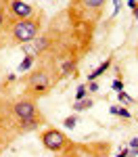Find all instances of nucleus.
<instances>
[{
  "mask_svg": "<svg viewBox=\"0 0 138 157\" xmlns=\"http://www.w3.org/2000/svg\"><path fill=\"white\" fill-rule=\"evenodd\" d=\"M42 29V17L40 13L32 15L27 19H19V21H13L11 23V38L17 44H29L32 40H36V36Z\"/></svg>",
  "mask_w": 138,
  "mask_h": 157,
  "instance_id": "nucleus-1",
  "label": "nucleus"
},
{
  "mask_svg": "<svg viewBox=\"0 0 138 157\" xmlns=\"http://www.w3.org/2000/svg\"><path fill=\"white\" fill-rule=\"evenodd\" d=\"M54 82H57V78H52L46 67H40V69L32 71L25 78V94L29 98L42 97V94H46L50 90V86Z\"/></svg>",
  "mask_w": 138,
  "mask_h": 157,
  "instance_id": "nucleus-2",
  "label": "nucleus"
},
{
  "mask_svg": "<svg viewBox=\"0 0 138 157\" xmlns=\"http://www.w3.org/2000/svg\"><path fill=\"white\" fill-rule=\"evenodd\" d=\"M40 140L44 149H48L52 153H63L67 147H69V138L65 136V132L57 130V128H46L40 132Z\"/></svg>",
  "mask_w": 138,
  "mask_h": 157,
  "instance_id": "nucleus-3",
  "label": "nucleus"
},
{
  "mask_svg": "<svg viewBox=\"0 0 138 157\" xmlns=\"http://www.w3.org/2000/svg\"><path fill=\"white\" fill-rule=\"evenodd\" d=\"M13 113L17 115V120L21 124H27V121H42L40 113H38V107H36V101L29 97L25 98H19L13 103Z\"/></svg>",
  "mask_w": 138,
  "mask_h": 157,
  "instance_id": "nucleus-4",
  "label": "nucleus"
},
{
  "mask_svg": "<svg viewBox=\"0 0 138 157\" xmlns=\"http://www.w3.org/2000/svg\"><path fill=\"white\" fill-rule=\"evenodd\" d=\"M9 13H11L13 21H19V19L32 17L34 15V6L23 2V0H9Z\"/></svg>",
  "mask_w": 138,
  "mask_h": 157,
  "instance_id": "nucleus-5",
  "label": "nucleus"
},
{
  "mask_svg": "<svg viewBox=\"0 0 138 157\" xmlns=\"http://www.w3.org/2000/svg\"><path fill=\"white\" fill-rule=\"evenodd\" d=\"M111 63H113V57H109L105 63H100V65H99V67H96L92 73H88V82H94V80H99L103 73H107V69L111 67Z\"/></svg>",
  "mask_w": 138,
  "mask_h": 157,
  "instance_id": "nucleus-6",
  "label": "nucleus"
},
{
  "mask_svg": "<svg viewBox=\"0 0 138 157\" xmlns=\"http://www.w3.org/2000/svg\"><path fill=\"white\" fill-rule=\"evenodd\" d=\"M92 105H94V101L86 97V98H82V101H75V103H73V107H71V109H73L75 113H77V111H86V109H90Z\"/></svg>",
  "mask_w": 138,
  "mask_h": 157,
  "instance_id": "nucleus-7",
  "label": "nucleus"
},
{
  "mask_svg": "<svg viewBox=\"0 0 138 157\" xmlns=\"http://www.w3.org/2000/svg\"><path fill=\"white\" fill-rule=\"evenodd\" d=\"M34 61H36V57H25L21 63H19V73H23V71H27L32 65H34Z\"/></svg>",
  "mask_w": 138,
  "mask_h": 157,
  "instance_id": "nucleus-8",
  "label": "nucleus"
},
{
  "mask_svg": "<svg viewBox=\"0 0 138 157\" xmlns=\"http://www.w3.org/2000/svg\"><path fill=\"white\" fill-rule=\"evenodd\" d=\"M86 97H88V84H80L77 90H75V101H82Z\"/></svg>",
  "mask_w": 138,
  "mask_h": 157,
  "instance_id": "nucleus-9",
  "label": "nucleus"
},
{
  "mask_svg": "<svg viewBox=\"0 0 138 157\" xmlns=\"http://www.w3.org/2000/svg\"><path fill=\"white\" fill-rule=\"evenodd\" d=\"M75 124H77V117H75V115H69V117H65V120H63V126H65L67 130H73Z\"/></svg>",
  "mask_w": 138,
  "mask_h": 157,
  "instance_id": "nucleus-10",
  "label": "nucleus"
},
{
  "mask_svg": "<svg viewBox=\"0 0 138 157\" xmlns=\"http://www.w3.org/2000/svg\"><path fill=\"white\" fill-rule=\"evenodd\" d=\"M117 98H119V103H124V105H134V98L130 97V94H125L124 92H117Z\"/></svg>",
  "mask_w": 138,
  "mask_h": 157,
  "instance_id": "nucleus-11",
  "label": "nucleus"
},
{
  "mask_svg": "<svg viewBox=\"0 0 138 157\" xmlns=\"http://www.w3.org/2000/svg\"><path fill=\"white\" fill-rule=\"evenodd\" d=\"M113 90H115V92H124V80H121V78H117V80L113 82Z\"/></svg>",
  "mask_w": 138,
  "mask_h": 157,
  "instance_id": "nucleus-12",
  "label": "nucleus"
},
{
  "mask_svg": "<svg viewBox=\"0 0 138 157\" xmlns=\"http://www.w3.org/2000/svg\"><path fill=\"white\" fill-rule=\"evenodd\" d=\"M117 115H119V117H124V120H130V117H132V113H130L125 107H119V113H117Z\"/></svg>",
  "mask_w": 138,
  "mask_h": 157,
  "instance_id": "nucleus-13",
  "label": "nucleus"
},
{
  "mask_svg": "<svg viewBox=\"0 0 138 157\" xmlns=\"http://www.w3.org/2000/svg\"><path fill=\"white\" fill-rule=\"evenodd\" d=\"M88 92H99V82H88Z\"/></svg>",
  "mask_w": 138,
  "mask_h": 157,
  "instance_id": "nucleus-14",
  "label": "nucleus"
},
{
  "mask_svg": "<svg viewBox=\"0 0 138 157\" xmlns=\"http://www.w3.org/2000/svg\"><path fill=\"white\" fill-rule=\"evenodd\" d=\"M4 25H6V15H4V11L0 9V32L4 29Z\"/></svg>",
  "mask_w": 138,
  "mask_h": 157,
  "instance_id": "nucleus-15",
  "label": "nucleus"
},
{
  "mask_svg": "<svg viewBox=\"0 0 138 157\" xmlns=\"http://www.w3.org/2000/svg\"><path fill=\"white\" fill-rule=\"evenodd\" d=\"M113 6H115L113 9V15H117L119 13V6H121V0H113Z\"/></svg>",
  "mask_w": 138,
  "mask_h": 157,
  "instance_id": "nucleus-16",
  "label": "nucleus"
},
{
  "mask_svg": "<svg viewBox=\"0 0 138 157\" xmlns=\"http://www.w3.org/2000/svg\"><path fill=\"white\" fill-rule=\"evenodd\" d=\"M130 149H138V136H134V138L130 140Z\"/></svg>",
  "mask_w": 138,
  "mask_h": 157,
  "instance_id": "nucleus-17",
  "label": "nucleus"
},
{
  "mask_svg": "<svg viewBox=\"0 0 138 157\" xmlns=\"http://www.w3.org/2000/svg\"><path fill=\"white\" fill-rule=\"evenodd\" d=\"M128 157H138V149H130L128 151Z\"/></svg>",
  "mask_w": 138,
  "mask_h": 157,
  "instance_id": "nucleus-18",
  "label": "nucleus"
},
{
  "mask_svg": "<svg viewBox=\"0 0 138 157\" xmlns=\"http://www.w3.org/2000/svg\"><path fill=\"white\" fill-rule=\"evenodd\" d=\"M132 15H134V19H138V2L132 6Z\"/></svg>",
  "mask_w": 138,
  "mask_h": 157,
  "instance_id": "nucleus-19",
  "label": "nucleus"
},
{
  "mask_svg": "<svg viewBox=\"0 0 138 157\" xmlns=\"http://www.w3.org/2000/svg\"><path fill=\"white\" fill-rule=\"evenodd\" d=\"M109 111H111L113 115H117V113H119V107H117V105H113V107H111V109H109Z\"/></svg>",
  "mask_w": 138,
  "mask_h": 157,
  "instance_id": "nucleus-20",
  "label": "nucleus"
}]
</instances>
